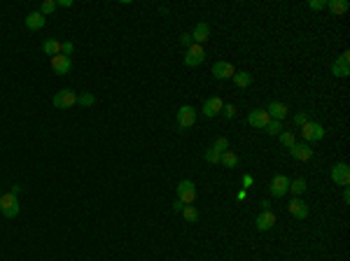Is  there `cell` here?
<instances>
[{
  "label": "cell",
  "mask_w": 350,
  "mask_h": 261,
  "mask_svg": "<svg viewBox=\"0 0 350 261\" xmlns=\"http://www.w3.org/2000/svg\"><path fill=\"white\" fill-rule=\"evenodd\" d=\"M222 108H224V100L220 98V96H210V98L203 100V115L206 117H217L220 112H222Z\"/></svg>",
  "instance_id": "10"
},
{
  "label": "cell",
  "mask_w": 350,
  "mask_h": 261,
  "mask_svg": "<svg viewBox=\"0 0 350 261\" xmlns=\"http://www.w3.org/2000/svg\"><path fill=\"white\" fill-rule=\"evenodd\" d=\"M332 72L336 77H348L350 75V52H343L341 58H336L332 65Z\"/></svg>",
  "instance_id": "13"
},
{
  "label": "cell",
  "mask_w": 350,
  "mask_h": 261,
  "mask_svg": "<svg viewBox=\"0 0 350 261\" xmlns=\"http://www.w3.org/2000/svg\"><path fill=\"white\" fill-rule=\"evenodd\" d=\"M222 112H224V117H226V119H233V117H236V108H233L231 103H226L224 108H222Z\"/></svg>",
  "instance_id": "34"
},
{
  "label": "cell",
  "mask_w": 350,
  "mask_h": 261,
  "mask_svg": "<svg viewBox=\"0 0 350 261\" xmlns=\"http://www.w3.org/2000/svg\"><path fill=\"white\" fill-rule=\"evenodd\" d=\"M269 135H280V131H283V121H278V119H271L269 126L264 128Z\"/></svg>",
  "instance_id": "27"
},
{
  "label": "cell",
  "mask_w": 350,
  "mask_h": 261,
  "mask_svg": "<svg viewBox=\"0 0 350 261\" xmlns=\"http://www.w3.org/2000/svg\"><path fill=\"white\" fill-rule=\"evenodd\" d=\"M231 80H233V84H236V87H241V89H245V87H250V84H252V80H255V77H252L250 72H245V70H243V72H236V75H233Z\"/></svg>",
  "instance_id": "22"
},
{
  "label": "cell",
  "mask_w": 350,
  "mask_h": 261,
  "mask_svg": "<svg viewBox=\"0 0 350 261\" xmlns=\"http://www.w3.org/2000/svg\"><path fill=\"white\" fill-rule=\"evenodd\" d=\"M301 138H304L306 143H320L324 138L322 124H318V121H306L304 126H301Z\"/></svg>",
  "instance_id": "3"
},
{
  "label": "cell",
  "mask_w": 350,
  "mask_h": 261,
  "mask_svg": "<svg viewBox=\"0 0 350 261\" xmlns=\"http://www.w3.org/2000/svg\"><path fill=\"white\" fill-rule=\"evenodd\" d=\"M203 61H206V49H203V45L191 42V45L187 47V54H185V65H187V68H196V65H201Z\"/></svg>",
  "instance_id": "2"
},
{
  "label": "cell",
  "mask_w": 350,
  "mask_h": 261,
  "mask_svg": "<svg viewBox=\"0 0 350 261\" xmlns=\"http://www.w3.org/2000/svg\"><path fill=\"white\" fill-rule=\"evenodd\" d=\"M220 163H222L224 168H236V166H238V156L226 149V152H222V156H220Z\"/></svg>",
  "instance_id": "23"
},
{
  "label": "cell",
  "mask_w": 350,
  "mask_h": 261,
  "mask_svg": "<svg viewBox=\"0 0 350 261\" xmlns=\"http://www.w3.org/2000/svg\"><path fill=\"white\" fill-rule=\"evenodd\" d=\"M173 207H175L178 212H182V207H185V203H180V201H175V205H173Z\"/></svg>",
  "instance_id": "41"
},
{
  "label": "cell",
  "mask_w": 350,
  "mask_h": 261,
  "mask_svg": "<svg viewBox=\"0 0 350 261\" xmlns=\"http://www.w3.org/2000/svg\"><path fill=\"white\" fill-rule=\"evenodd\" d=\"M52 68H54L56 75H68L70 68H72V61L68 58V56H63V54L52 56Z\"/></svg>",
  "instance_id": "17"
},
{
  "label": "cell",
  "mask_w": 350,
  "mask_h": 261,
  "mask_svg": "<svg viewBox=\"0 0 350 261\" xmlns=\"http://www.w3.org/2000/svg\"><path fill=\"white\" fill-rule=\"evenodd\" d=\"M196 124V110L191 108V105H182L178 110V126L180 131H187Z\"/></svg>",
  "instance_id": "7"
},
{
  "label": "cell",
  "mask_w": 350,
  "mask_h": 261,
  "mask_svg": "<svg viewBox=\"0 0 350 261\" xmlns=\"http://www.w3.org/2000/svg\"><path fill=\"white\" fill-rule=\"evenodd\" d=\"M306 189H308V187H306V180H304V177H296V180H289V191H292L294 196H301V194H304Z\"/></svg>",
  "instance_id": "24"
},
{
  "label": "cell",
  "mask_w": 350,
  "mask_h": 261,
  "mask_svg": "<svg viewBox=\"0 0 350 261\" xmlns=\"http://www.w3.org/2000/svg\"><path fill=\"white\" fill-rule=\"evenodd\" d=\"M26 28L28 30H40V28H45L47 24V17H42L40 12H31V14H26Z\"/></svg>",
  "instance_id": "18"
},
{
  "label": "cell",
  "mask_w": 350,
  "mask_h": 261,
  "mask_svg": "<svg viewBox=\"0 0 350 261\" xmlns=\"http://www.w3.org/2000/svg\"><path fill=\"white\" fill-rule=\"evenodd\" d=\"M72 52H75V45H72V42H63V47H61V54L70 58V54H72Z\"/></svg>",
  "instance_id": "35"
},
{
  "label": "cell",
  "mask_w": 350,
  "mask_h": 261,
  "mask_svg": "<svg viewBox=\"0 0 350 261\" xmlns=\"http://www.w3.org/2000/svg\"><path fill=\"white\" fill-rule=\"evenodd\" d=\"M269 121H271L269 112H266V110H261V108L252 110L250 115H248V124H250L252 128H259V131H264V128L269 126Z\"/></svg>",
  "instance_id": "9"
},
{
  "label": "cell",
  "mask_w": 350,
  "mask_h": 261,
  "mask_svg": "<svg viewBox=\"0 0 350 261\" xmlns=\"http://www.w3.org/2000/svg\"><path fill=\"white\" fill-rule=\"evenodd\" d=\"M0 212L7 219H14L19 215V198L9 191V194H0Z\"/></svg>",
  "instance_id": "1"
},
{
  "label": "cell",
  "mask_w": 350,
  "mask_h": 261,
  "mask_svg": "<svg viewBox=\"0 0 350 261\" xmlns=\"http://www.w3.org/2000/svg\"><path fill=\"white\" fill-rule=\"evenodd\" d=\"M289 191V177L287 175H273V180L269 182V194L273 198H283Z\"/></svg>",
  "instance_id": "6"
},
{
  "label": "cell",
  "mask_w": 350,
  "mask_h": 261,
  "mask_svg": "<svg viewBox=\"0 0 350 261\" xmlns=\"http://www.w3.org/2000/svg\"><path fill=\"white\" fill-rule=\"evenodd\" d=\"M42 17H47V14H52V12H56V0H45L42 5H40V9H37Z\"/></svg>",
  "instance_id": "28"
},
{
  "label": "cell",
  "mask_w": 350,
  "mask_h": 261,
  "mask_svg": "<svg viewBox=\"0 0 350 261\" xmlns=\"http://www.w3.org/2000/svg\"><path fill=\"white\" fill-rule=\"evenodd\" d=\"M287 210H289V215L296 217V219H306V217H308V205L301 201V196L292 198V201L287 203Z\"/></svg>",
  "instance_id": "14"
},
{
  "label": "cell",
  "mask_w": 350,
  "mask_h": 261,
  "mask_svg": "<svg viewBox=\"0 0 350 261\" xmlns=\"http://www.w3.org/2000/svg\"><path fill=\"white\" fill-rule=\"evenodd\" d=\"M96 103V96L94 93H77V105H84V108H89Z\"/></svg>",
  "instance_id": "26"
},
{
  "label": "cell",
  "mask_w": 350,
  "mask_h": 261,
  "mask_svg": "<svg viewBox=\"0 0 350 261\" xmlns=\"http://www.w3.org/2000/svg\"><path fill=\"white\" fill-rule=\"evenodd\" d=\"M327 9L336 17H341L348 12V0H327Z\"/></svg>",
  "instance_id": "20"
},
{
  "label": "cell",
  "mask_w": 350,
  "mask_h": 261,
  "mask_svg": "<svg viewBox=\"0 0 350 261\" xmlns=\"http://www.w3.org/2000/svg\"><path fill=\"white\" fill-rule=\"evenodd\" d=\"M180 42H182L185 47H189L191 45V33H182V35H180Z\"/></svg>",
  "instance_id": "36"
},
{
  "label": "cell",
  "mask_w": 350,
  "mask_h": 261,
  "mask_svg": "<svg viewBox=\"0 0 350 261\" xmlns=\"http://www.w3.org/2000/svg\"><path fill=\"white\" fill-rule=\"evenodd\" d=\"M213 149H217L220 154H222V152H226V149H229V140H226L224 135H222V138H217V140H215V145H213Z\"/></svg>",
  "instance_id": "31"
},
{
  "label": "cell",
  "mask_w": 350,
  "mask_h": 261,
  "mask_svg": "<svg viewBox=\"0 0 350 261\" xmlns=\"http://www.w3.org/2000/svg\"><path fill=\"white\" fill-rule=\"evenodd\" d=\"M308 7L315 9V12H320V9L327 7V0H311V2H308Z\"/></svg>",
  "instance_id": "33"
},
{
  "label": "cell",
  "mask_w": 350,
  "mask_h": 261,
  "mask_svg": "<svg viewBox=\"0 0 350 261\" xmlns=\"http://www.w3.org/2000/svg\"><path fill=\"white\" fill-rule=\"evenodd\" d=\"M182 217H185V222H189V224H196L198 222V210L194 205H185L182 207Z\"/></svg>",
  "instance_id": "25"
},
{
  "label": "cell",
  "mask_w": 350,
  "mask_h": 261,
  "mask_svg": "<svg viewBox=\"0 0 350 261\" xmlns=\"http://www.w3.org/2000/svg\"><path fill=\"white\" fill-rule=\"evenodd\" d=\"M233 75H236V68H233V63H229V61H217V63L213 65V77H215V80H231Z\"/></svg>",
  "instance_id": "11"
},
{
  "label": "cell",
  "mask_w": 350,
  "mask_h": 261,
  "mask_svg": "<svg viewBox=\"0 0 350 261\" xmlns=\"http://www.w3.org/2000/svg\"><path fill=\"white\" fill-rule=\"evenodd\" d=\"M289 154H292V159H296V161H308L313 156V149H311L308 143H294L289 147Z\"/></svg>",
  "instance_id": "12"
},
{
  "label": "cell",
  "mask_w": 350,
  "mask_h": 261,
  "mask_svg": "<svg viewBox=\"0 0 350 261\" xmlns=\"http://www.w3.org/2000/svg\"><path fill=\"white\" fill-rule=\"evenodd\" d=\"M306 121H311V119H308V112H299V115H294V124H296L299 128L304 126Z\"/></svg>",
  "instance_id": "32"
},
{
  "label": "cell",
  "mask_w": 350,
  "mask_h": 261,
  "mask_svg": "<svg viewBox=\"0 0 350 261\" xmlns=\"http://www.w3.org/2000/svg\"><path fill=\"white\" fill-rule=\"evenodd\" d=\"M208 37H210V26L208 24H196V28H194V33H191V42H196V45H203V42H208Z\"/></svg>",
  "instance_id": "19"
},
{
  "label": "cell",
  "mask_w": 350,
  "mask_h": 261,
  "mask_svg": "<svg viewBox=\"0 0 350 261\" xmlns=\"http://www.w3.org/2000/svg\"><path fill=\"white\" fill-rule=\"evenodd\" d=\"M56 7H72L70 0H56Z\"/></svg>",
  "instance_id": "38"
},
{
  "label": "cell",
  "mask_w": 350,
  "mask_h": 261,
  "mask_svg": "<svg viewBox=\"0 0 350 261\" xmlns=\"http://www.w3.org/2000/svg\"><path fill=\"white\" fill-rule=\"evenodd\" d=\"M52 103H54L56 110H68V108H72V105H77V93L72 89H61V91H56V96Z\"/></svg>",
  "instance_id": "5"
},
{
  "label": "cell",
  "mask_w": 350,
  "mask_h": 261,
  "mask_svg": "<svg viewBox=\"0 0 350 261\" xmlns=\"http://www.w3.org/2000/svg\"><path fill=\"white\" fill-rule=\"evenodd\" d=\"M276 215L271 212V210H261L259 215H257V219H255V224H257V229L259 231H271L273 226H276Z\"/></svg>",
  "instance_id": "15"
},
{
  "label": "cell",
  "mask_w": 350,
  "mask_h": 261,
  "mask_svg": "<svg viewBox=\"0 0 350 261\" xmlns=\"http://www.w3.org/2000/svg\"><path fill=\"white\" fill-rule=\"evenodd\" d=\"M236 198H238V201H245V198H248V191H245V189H241L238 194H236Z\"/></svg>",
  "instance_id": "40"
},
{
  "label": "cell",
  "mask_w": 350,
  "mask_h": 261,
  "mask_svg": "<svg viewBox=\"0 0 350 261\" xmlns=\"http://www.w3.org/2000/svg\"><path fill=\"white\" fill-rule=\"evenodd\" d=\"M175 191H178V201L185 203V205H191V203L196 201V184L191 180H182Z\"/></svg>",
  "instance_id": "4"
},
{
  "label": "cell",
  "mask_w": 350,
  "mask_h": 261,
  "mask_svg": "<svg viewBox=\"0 0 350 261\" xmlns=\"http://www.w3.org/2000/svg\"><path fill=\"white\" fill-rule=\"evenodd\" d=\"M61 47H63V42H59V40H45L42 42V52L47 56H59L61 54Z\"/></svg>",
  "instance_id": "21"
},
{
  "label": "cell",
  "mask_w": 350,
  "mask_h": 261,
  "mask_svg": "<svg viewBox=\"0 0 350 261\" xmlns=\"http://www.w3.org/2000/svg\"><path fill=\"white\" fill-rule=\"evenodd\" d=\"M266 112H269V117H271V119H278V121H283V119L287 117L289 108L285 105V103H280V100H271L269 108H266Z\"/></svg>",
  "instance_id": "16"
},
{
  "label": "cell",
  "mask_w": 350,
  "mask_h": 261,
  "mask_svg": "<svg viewBox=\"0 0 350 261\" xmlns=\"http://www.w3.org/2000/svg\"><path fill=\"white\" fill-rule=\"evenodd\" d=\"M332 182L339 187H348L350 184V166L348 163H336L332 168Z\"/></svg>",
  "instance_id": "8"
},
{
  "label": "cell",
  "mask_w": 350,
  "mask_h": 261,
  "mask_svg": "<svg viewBox=\"0 0 350 261\" xmlns=\"http://www.w3.org/2000/svg\"><path fill=\"white\" fill-rule=\"evenodd\" d=\"M220 156H222V154L217 152V149H213V147H210V149H206V161L208 163L217 166V163H220Z\"/></svg>",
  "instance_id": "30"
},
{
  "label": "cell",
  "mask_w": 350,
  "mask_h": 261,
  "mask_svg": "<svg viewBox=\"0 0 350 261\" xmlns=\"http://www.w3.org/2000/svg\"><path fill=\"white\" fill-rule=\"evenodd\" d=\"M280 143H283V145H285V147L289 149V147L296 143V135L292 133V131H283V133H280Z\"/></svg>",
  "instance_id": "29"
},
{
  "label": "cell",
  "mask_w": 350,
  "mask_h": 261,
  "mask_svg": "<svg viewBox=\"0 0 350 261\" xmlns=\"http://www.w3.org/2000/svg\"><path fill=\"white\" fill-rule=\"evenodd\" d=\"M343 201H346V205L350 203V189L348 187H343Z\"/></svg>",
  "instance_id": "39"
},
{
  "label": "cell",
  "mask_w": 350,
  "mask_h": 261,
  "mask_svg": "<svg viewBox=\"0 0 350 261\" xmlns=\"http://www.w3.org/2000/svg\"><path fill=\"white\" fill-rule=\"evenodd\" d=\"M243 184H245V187H252V184H255V177H252V175H243Z\"/></svg>",
  "instance_id": "37"
}]
</instances>
